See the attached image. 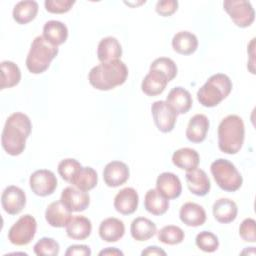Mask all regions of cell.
Segmentation results:
<instances>
[{
  "label": "cell",
  "mask_w": 256,
  "mask_h": 256,
  "mask_svg": "<svg viewBox=\"0 0 256 256\" xmlns=\"http://www.w3.org/2000/svg\"><path fill=\"white\" fill-rule=\"evenodd\" d=\"M166 102L177 114H185L191 109L193 99L188 90L178 86L170 90Z\"/></svg>",
  "instance_id": "obj_18"
},
{
  "label": "cell",
  "mask_w": 256,
  "mask_h": 256,
  "mask_svg": "<svg viewBox=\"0 0 256 256\" xmlns=\"http://www.w3.org/2000/svg\"><path fill=\"white\" fill-rule=\"evenodd\" d=\"M151 113L157 129L163 133L171 132L176 124L178 114L166 101H155L151 106Z\"/></svg>",
  "instance_id": "obj_9"
},
{
  "label": "cell",
  "mask_w": 256,
  "mask_h": 256,
  "mask_svg": "<svg viewBox=\"0 0 256 256\" xmlns=\"http://www.w3.org/2000/svg\"><path fill=\"white\" fill-rule=\"evenodd\" d=\"M1 205L6 213L17 215L26 205V194L17 186H8L2 192Z\"/></svg>",
  "instance_id": "obj_12"
},
{
  "label": "cell",
  "mask_w": 256,
  "mask_h": 256,
  "mask_svg": "<svg viewBox=\"0 0 256 256\" xmlns=\"http://www.w3.org/2000/svg\"><path fill=\"white\" fill-rule=\"evenodd\" d=\"M185 179L189 191L197 196H205L211 188L210 179L206 172L202 169L195 168L191 171H186Z\"/></svg>",
  "instance_id": "obj_16"
},
{
  "label": "cell",
  "mask_w": 256,
  "mask_h": 256,
  "mask_svg": "<svg viewBox=\"0 0 256 256\" xmlns=\"http://www.w3.org/2000/svg\"><path fill=\"white\" fill-rule=\"evenodd\" d=\"M60 201L70 212H82L88 208L90 196L86 191L68 186L62 190Z\"/></svg>",
  "instance_id": "obj_11"
},
{
  "label": "cell",
  "mask_w": 256,
  "mask_h": 256,
  "mask_svg": "<svg viewBox=\"0 0 256 256\" xmlns=\"http://www.w3.org/2000/svg\"><path fill=\"white\" fill-rule=\"evenodd\" d=\"M156 189L168 200H171L176 199L181 195L182 184L176 174L172 172H163L157 177Z\"/></svg>",
  "instance_id": "obj_15"
},
{
  "label": "cell",
  "mask_w": 256,
  "mask_h": 256,
  "mask_svg": "<svg viewBox=\"0 0 256 256\" xmlns=\"http://www.w3.org/2000/svg\"><path fill=\"white\" fill-rule=\"evenodd\" d=\"M178 9V1L176 0H162L156 3V12L163 17H168L174 14Z\"/></svg>",
  "instance_id": "obj_41"
},
{
  "label": "cell",
  "mask_w": 256,
  "mask_h": 256,
  "mask_svg": "<svg viewBox=\"0 0 256 256\" xmlns=\"http://www.w3.org/2000/svg\"><path fill=\"white\" fill-rule=\"evenodd\" d=\"M66 234L73 240H85L92 232V223L85 216H74L65 226Z\"/></svg>",
  "instance_id": "obj_25"
},
{
  "label": "cell",
  "mask_w": 256,
  "mask_h": 256,
  "mask_svg": "<svg viewBox=\"0 0 256 256\" xmlns=\"http://www.w3.org/2000/svg\"><path fill=\"white\" fill-rule=\"evenodd\" d=\"M255 220L253 218L244 219L239 226V235L246 241L255 243L256 242V232H255Z\"/></svg>",
  "instance_id": "obj_40"
},
{
  "label": "cell",
  "mask_w": 256,
  "mask_h": 256,
  "mask_svg": "<svg viewBox=\"0 0 256 256\" xmlns=\"http://www.w3.org/2000/svg\"><path fill=\"white\" fill-rule=\"evenodd\" d=\"M70 212L63 204L59 201L51 202L45 211V219L47 223L55 228L65 227L70 219L73 217Z\"/></svg>",
  "instance_id": "obj_21"
},
{
  "label": "cell",
  "mask_w": 256,
  "mask_h": 256,
  "mask_svg": "<svg viewBox=\"0 0 256 256\" xmlns=\"http://www.w3.org/2000/svg\"><path fill=\"white\" fill-rule=\"evenodd\" d=\"M214 218L223 224L233 222L238 214V207L236 203L229 198H220L216 200L212 207Z\"/></svg>",
  "instance_id": "obj_23"
},
{
  "label": "cell",
  "mask_w": 256,
  "mask_h": 256,
  "mask_svg": "<svg viewBox=\"0 0 256 256\" xmlns=\"http://www.w3.org/2000/svg\"><path fill=\"white\" fill-rule=\"evenodd\" d=\"M139 203V196L137 191L132 187L121 189L114 198V208L122 215L133 214Z\"/></svg>",
  "instance_id": "obj_14"
},
{
  "label": "cell",
  "mask_w": 256,
  "mask_h": 256,
  "mask_svg": "<svg viewBox=\"0 0 256 256\" xmlns=\"http://www.w3.org/2000/svg\"><path fill=\"white\" fill-rule=\"evenodd\" d=\"M179 217L186 226L198 227L205 223L206 212L201 205L194 202H186L180 208Z\"/></svg>",
  "instance_id": "obj_19"
},
{
  "label": "cell",
  "mask_w": 256,
  "mask_h": 256,
  "mask_svg": "<svg viewBox=\"0 0 256 256\" xmlns=\"http://www.w3.org/2000/svg\"><path fill=\"white\" fill-rule=\"evenodd\" d=\"M66 256H90L91 255V249L89 246L84 245V244H74L70 245L66 252Z\"/></svg>",
  "instance_id": "obj_42"
},
{
  "label": "cell",
  "mask_w": 256,
  "mask_h": 256,
  "mask_svg": "<svg viewBox=\"0 0 256 256\" xmlns=\"http://www.w3.org/2000/svg\"><path fill=\"white\" fill-rule=\"evenodd\" d=\"M232 86L231 79L226 74L216 73L199 88L197 100L204 107H215L230 94Z\"/></svg>",
  "instance_id": "obj_4"
},
{
  "label": "cell",
  "mask_w": 256,
  "mask_h": 256,
  "mask_svg": "<svg viewBox=\"0 0 256 256\" xmlns=\"http://www.w3.org/2000/svg\"><path fill=\"white\" fill-rule=\"evenodd\" d=\"M97 172L92 167L89 166H82L70 182V184H72L74 187L86 192L92 190L97 185Z\"/></svg>",
  "instance_id": "obj_32"
},
{
  "label": "cell",
  "mask_w": 256,
  "mask_h": 256,
  "mask_svg": "<svg viewBox=\"0 0 256 256\" xmlns=\"http://www.w3.org/2000/svg\"><path fill=\"white\" fill-rule=\"evenodd\" d=\"M141 255H162L166 256V252L158 246H148L141 252Z\"/></svg>",
  "instance_id": "obj_43"
},
{
  "label": "cell",
  "mask_w": 256,
  "mask_h": 256,
  "mask_svg": "<svg viewBox=\"0 0 256 256\" xmlns=\"http://www.w3.org/2000/svg\"><path fill=\"white\" fill-rule=\"evenodd\" d=\"M31 130V120L26 114L14 112L8 116L1 135V145L4 151L11 156L22 154Z\"/></svg>",
  "instance_id": "obj_1"
},
{
  "label": "cell",
  "mask_w": 256,
  "mask_h": 256,
  "mask_svg": "<svg viewBox=\"0 0 256 256\" xmlns=\"http://www.w3.org/2000/svg\"><path fill=\"white\" fill-rule=\"evenodd\" d=\"M33 251L38 256H57L60 251V246L55 239L43 237L35 243Z\"/></svg>",
  "instance_id": "obj_35"
},
{
  "label": "cell",
  "mask_w": 256,
  "mask_h": 256,
  "mask_svg": "<svg viewBox=\"0 0 256 256\" xmlns=\"http://www.w3.org/2000/svg\"><path fill=\"white\" fill-rule=\"evenodd\" d=\"M245 126L242 118L231 114L223 118L218 126V147L225 154H236L243 146Z\"/></svg>",
  "instance_id": "obj_3"
},
{
  "label": "cell",
  "mask_w": 256,
  "mask_h": 256,
  "mask_svg": "<svg viewBox=\"0 0 256 256\" xmlns=\"http://www.w3.org/2000/svg\"><path fill=\"white\" fill-rule=\"evenodd\" d=\"M38 3L32 0L19 1L13 8L12 16L18 24H27L35 19L38 13Z\"/></svg>",
  "instance_id": "obj_31"
},
{
  "label": "cell",
  "mask_w": 256,
  "mask_h": 256,
  "mask_svg": "<svg viewBox=\"0 0 256 256\" xmlns=\"http://www.w3.org/2000/svg\"><path fill=\"white\" fill-rule=\"evenodd\" d=\"M172 47L178 54L191 55L198 48V39L192 32L180 31L173 36Z\"/></svg>",
  "instance_id": "obj_27"
},
{
  "label": "cell",
  "mask_w": 256,
  "mask_h": 256,
  "mask_svg": "<svg viewBox=\"0 0 256 256\" xmlns=\"http://www.w3.org/2000/svg\"><path fill=\"white\" fill-rule=\"evenodd\" d=\"M122 56V46L117 38L108 36L100 40L97 47V57L100 62L119 60Z\"/></svg>",
  "instance_id": "obj_24"
},
{
  "label": "cell",
  "mask_w": 256,
  "mask_h": 256,
  "mask_svg": "<svg viewBox=\"0 0 256 256\" xmlns=\"http://www.w3.org/2000/svg\"><path fill=\"white\" fill-rule=\"evenodd\" d=\"M82 167L81 163L78 162L76 159L73 158H67L63 159L59 162L57 170L59 175L63 180L66 182H71L73 177L76 175V173L79 171V169Z\"/></svg>",
  "instance_id": "obj_38"
},
{
  "label": "cell",
  "mask_w": 256,
  "mask_h": 256,
  "mask_svg": "<svg viewBox=\"0 0 256 256\" xmlns=\"http://www.w3.org/2000/svg\"><path fill=\"white\" fill-rule=\"evenodd\" d=\"M75 4L74 0H46L44 2L45 9L49 13L62 14L68 12Z\"/></svg>",
  "instance_id": "obj_39"
},
{
  "label": "cell",
  "mask_w": 256,
  "mask_h": 256,
  "mask_svg": "<svg viewBox=\"0 0 256 256\" xmlns=\"http://www.w3.org/2000/svg\"><path fill=\"white\" fill-rule=\"evenodd\" d=\"M127 77L128 68L120 59L101 62L94 66L88 74L91 86L101 91H108L124 84Z\"/></svg>",
  "instance_id": "obj_2"
},
{
  "label": "cell",
  "mask_w": 256,
  "mask_h": 256,
  "mask_svg": "<svg viewBox=\"0 0 256 256\" xmlns=\"http://www.w3.org/2000/svg\"><path fill=\"white\" fill-rule=\"evenodd\" d=\"M29 184L32 192L40 197L53 194L57 188V178L48 169H39L30 175Z\"/></svg>",
  "instance_id": "obj_10"
},
{
  "label": "cell",
  "mask_w": 256,
  "mask_h": 256,
  "mask_svg": "<svg viewBox=\"0 0 256 256\" xmlns=\"http://www.w3.org/2000/svg\"><path fill=\"white\" fill-rule=\"evenodd\" d=\"M150 69H155L158 70L160 72H162L168 79V81H172L178 72L177 69V65L175 64V62L168 58V57H159L157 59H155L151 65H150Z\"/></svg>",
  "instance_id": "obj_37"
},
{
  "label": "cell",
  "mask_w": 256,
  "mask_h": 256,
  "mask_svg": "<svg viewBox=\"0 0 256 256\" xmlns=\"http://www.w3.org/2000/svg\"><path fill=\"white\" fill-rule=\"evenodd\" d=\"M223 8L229 15L233 23L240 27H249L255 19V11L252 4L245 0H226Z\"/></svg>",
  "instance_id": "obj_8"
},
{
  "label": "cell",
  "mask_w": 256,
  "mask_h": 256,
  "mask_svg": "<svg viewBox=\"0 0 256 256\" xmlns=\"http://www.w3.org/2000/svg\"><path fill=\"white\" fill-rule=\"evenodd\" d=\"M130 232L133 239L139 242H144L156 234L157 227L150 219L146 217H137L131 223Z\"/></svg>",
  "instance_id": "obj_29"
},
{
  "label": "cell",
  "mask_w": 256,
  "mask_h": 256,
  "mask_svg": "<svg viewBox=\"0 0 256 256\" xmlns=\"http://www.w3.org/2000/svg\"><path fill=\"white\" fill-rule=\"evenodd\" d=\"M99 236L105 242H117L125 234V225L122 220L109 217L104 219L99 225Z\"/></svg>",
  "instance_id": "obj_22"
},
{
  "label": "cell",
  "mask_w": 256,
  "mask_h": 256,
  "mask_svg": "<svg viewBox=\"0 0 256 256\" xmlns=\"http://www.w3.org/2000/svg\"><path fill=\"white\" fill-rule=\"evenodd\" d=\"M168 82L167 77L162 72L150 69L142 80L141 90L147 96H157L165 90Z\"/></svg>",
  "instance_id": "obj_17"
},
{
  "label": "cell",
  "mask_w": 256,
  "mask_h": 256,
  "mask_svg": "<svg viewBox=\"0 0 256 256\" xmlns=\"http://www.w3.org/2000/svg\"><path fill=\"white\" fill-rule=\"evenodd\" d=\"M37 230V222L30 214L21 216L9 229L8 240L16 246H24L29 244Z\"/></svg>",
  "instance_id": "obj_7"
},
{
  "label": "cell",
  "mask_w": 256,
  "mask_h": 256,
  "mask_svg": "<svg viewBox=\"0 0 256 256\" xmlns=\"http://www.w3.org/2000/svg\"><path fill=\"white\" fill-rule=\"evenodd\" d=\"M99 255L102 256V255H112V256H115V255H123V252L118 250L117 248H114V247H108L102 251L99 252Z\"/></svg>",
  "instance_id": "obj_44"
},
{
  "label": "cell",
  "mask_w": 256,
  "mask_h": 256,
  "mask_svg": "<svg viewBox=\"0 0 256 256\" xmlns=\"http://www.w3.org/2000/svg\"><path fill=\"white\" fill-rule=\"evenodd\" d=\"M49 43L59 46L66 42L68 38L67 26L58 20H49L43 26V35Z\"/></svg>",
  "instance_id": "obj_26"
},
{
  "label": "cell",
  "mask_w": 256,
  "mask_h": 256,
  "mask_svg": "<svg viewBox=\"0 0 256 256\" xmlns=\"http://www.w3.org/2000/svg\"><path fill=\"white\" fill-rule=\"evenodd\" d=\"M216 184L224 191L235 192L242 186L243 178L235 165L227 159L219 158L210 166Z\"/></svg>",
  "instance_id": "obj_6"
},
{
  "label": "cell",
  "mask_w": 256,
  "mask_h": 256,
  "mask_svg": "<svg viewBox=\"0 0 256 256\" xmlns=\"http://www.w3.org/2000/svg\"><path fill=\"white\" fill-rule=\"evenodd\" d=\"M130 176L128 166L122 161H111L103 170V180L108 187H119L123 185Z\"/></svg>",
  "instance_id": "obj_13"
},
{
  "label": "cell",
  "mask_w": 256,
  "mask_h": 256,
  "mask_svg": "<svg viewBox=\"0 0 256 256\" xmlns=\"http://www.w3.org/2000/svg\"><path fill=\"white\" fill-rule=\"evenodd\" d=\"M209 120L204 114H195L188 122L186 137L192 143H201L205 140L209 130Z\"/></svg>",
  "instance_id": "obj_20"
},
{
  "label": "cell",
  "mask_w": 256,
  "mask_h": 256,
  "mask_svg": "<svg viewBox=\"0 0 256 256\" xmlns=\"http://www.w3.org/2000/svg\"><path fill=\"white\" fill-rule=\"evenodd\" d=\"M173 164L185 171H191L198 167L200 157L195 149L184 147L176 150L172 155Z\"/></svg>",
  "instance_id": "obj_28"
},
{
  "label": "cell",
  "mask_w": 256,
  "mask_h": 256,
  "mask_svg": "<svg viewBox=\"0 0 256 256\" xmlns=\"http://www.w3.org/2000/svg\"><path fill=\"white\" fill-rule=\"evenodd\" d=\"M57 54V46L49 43L42 35L37 36L32 41L26 57V67L32 74H41L49 68Z\"/></svg>",
  "instance_id": "obj_5"
},
{
  "label": "cell",
  "mask_w": 256,
  "mask_h": 256,
  "mask_svg": "<svg viewBox=\"0 0 256 256\" xmlns=\"http://www.w3.org/2000/svg\"><path fill=\"white\" fill-rule=\"evenodd\" d=\"M158 240L167 245H177L180 244L185 237L184 231L175 225H167L162 227L158 231Z\"/></svg>",
  "instance_id": "obj_34"
},
{
  "label": "cell",
  "mask_w": 256,
  "mask_h": 256,
  "mask_svg": "<svg viewBox=\"0 0 256 256\" xmlns=\"http://www.w3.org/2000/svg\"><path fill=\"white\" fill-rule=\"evenodd\" d=\"M195 244L200 250L212 253L218 249L219 240L214 233L210 231H201L195 238Z\"/></svg>",
  "instance_id": "obj_36"
},
{
  "label": "cell",
  "mask_w": 256,
  "mask_h": 256,
  "mask_svg": "<svg viewBox=\"0 0 256 256\" xmlns=\"http://www.w3.org/2000/svg\"><path fill=\"white\" fill-rule=\"evenodd\" d=\"M1 67V82L0 89L12 88L16 86L21 80L20 68L12 61L5 60L0 64Z\"/></svg>",
  "instance_id": "obj_33"
},
{
  "label": "cell",
  "mask_w": 256,
  "mask_h": 256,
  "mask_svg": "<svg viewBox=\"0 0 256 256\" xmlns=\"http://www.w3.org/2000/svg\"><path fill=\"white\" fill-rule=\"evenodd\" d=\"M144 207L150 214L160 216L169 209V200L157 189H149L145 194Z\"/></svg>",
  "instance_id": "obj_30"
}]
</instances>
